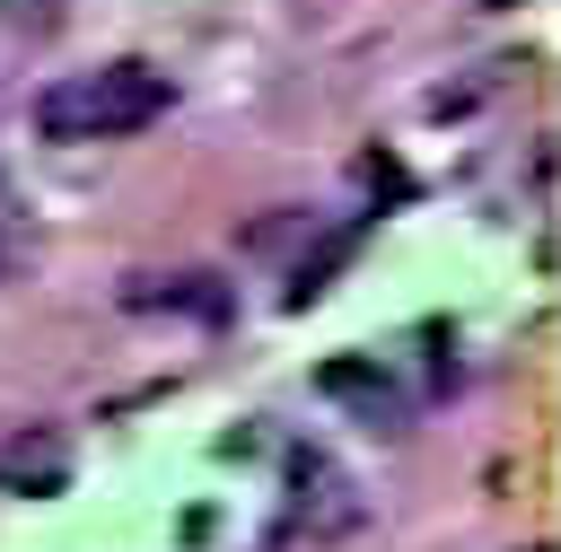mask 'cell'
<instances>
[{"mask_svg":"<svg viewBox=\"0 0 561 552\" xmlns=\"http://www.w3.org/2000/svg\"><path fill=\"white\" fill-rule=\"evenodd\" d=\"M158 114H167V70H149V61H105L88 79H53L35 96L44 140H123Z\"/></svg>","mask_w":561,"mask_h":552,"instance_id":"obj_1","label":"cell"},{"mask_svg":"<svg viewBox=\"0 0 561 552\" xmlns=\"http://www.w3.org/2000/svg\"><path fill=\"white\" fill-rule=\"evenodd\" d=\"M61 482H70L61 429H18V438H0V491H9V499H53Z\"/></svg>","mask_w":561,"mask_h":552,"instance_id":"obj_2","label":"cell"},{"mask_svg":"<svg viewBox=\"0 0 561 552\" xmlns=\"http://www.w3.org/2000/svg\"><path fill=\"white\" fill-rule=\"evenodd\" d=\"M123 307H140V315H158V307H175V315H202V324H228V280H210V272H149V280H131L123 289Z\"/></svg>","mask_w":561,"mask_h":552,"instance_id":"obj_3","label":"cell"},{"mask_svg":"<svg viewBox=\"0 0 561 552\" xmlns=\"http://www.w3.org/2000/svg\"><path fill=\"white\" fill-rule=\"evenodd\" d=\"M316 386H324V394H342V403H368V412L386 403V377H377V359H324V368H316Z\"/></svg>","mask_w":561,"mask_h":552,"instance_id":"obj_4","label":"cell"},{"mask_svg":"<svg viewBox=\"0 0 561 552\" xmlns=\"http://www.w3.org/2000/svg\"><path fill=\"white\" fill-rule=\"evenodd\" d=\"M342 254H351V237H324V245H316V263H298V280L280 289V307H316V298L333 289V272H342Z\"/></svg>","mask_w":561,"mask_h":552,"instance_id":"obj_5","label":"cell"},{"mask_svg":"<svg viewBox=\"0 0 561 552\" xmlns=\"http://www.w3.org/2000/svg\"><path fill=\"white\" fill-rule=\"evenodd\" d=\"M0 18H9L18 35H53V26L70 18V9H61V0H0Z\"/></svg>","mask_w":561,"mask_h":552,"instance_id":"obj_6","label":"cell"},{"mask_svg":"<svg viewBox=\"0 0 561 552\" xmlns=\"http://www.w3.org/2000/svg\"><path fill=\"white\" fill-rule=\"evenodd\" d=\"M359 184H368V193H412V184H403V166H394L386 149H368V158H359Z\"/></svg>","mask_w":561,"mask_h":552,"instance_id":"obj_7","label":"cell"},{"mask_svg":"<svg viewBox=\"0 0 561 552\" xmlns=\"http://www.w3.org/2000/svg\"><path fill=\"white\" fill-rule=\"evenodd\" d=\"M482 9H508V0H482Z\"/></svg>","mask_w":561,"mask_h":552,"instance_id":"obj_8","label":"cell"}]
</instances>
